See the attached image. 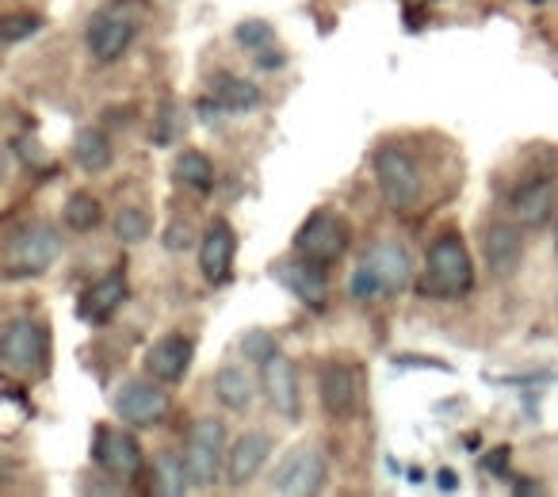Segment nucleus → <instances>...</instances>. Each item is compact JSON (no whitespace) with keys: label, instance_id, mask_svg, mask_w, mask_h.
I'll list each match as a JSON object with an SVG mask.
<instances>
[{"label":"nucleus","instance_id":"obj_26","mask_svg":"<svg viewBox=\"0 0 558 497\" xmlns=\"http://www.w3.org/2000/svg\"><path fill=\"white\" fill-rule=\"evenodd\" d=\"M149 233H154V218L142 207H123L116 215V238L123 241V245H142Z\"/></svg>","mask_w":558,"mask_h":497},{"label":"nucleus","instance_id":"obj_30","mask_svg":"<svg viewBox=\"0 0 558 497\" xmlns=\"http://www.w3.org/2000/svg\"><path fill=\"white\" fill-rule=\"evenodd\" d=\"M241 352H245V360H253V364H264V360L276 356L279 344L271 341V334H264V329H248V334L241 337Z\"/></svg>","mask_w":558,"mask_h":497},{"label":"nucleus","instance_id":"obj_10","mask_svg":"<svg viewBox=\"0 0 558 497\" xmlns=\"http://www.w3.org/2000/svg\"><path fill=\"white\" fill-rule=\"evenodd\" d=\"M482 257H486V268L497 280L517 276L520 265H524V233H520V222H505V218L486 222V230H482Z\"/></svg>","mask_w":558,"mask_h":497},{"label":"nucleus","instance_id":"obj_17","mask_svg":"<svg viewBox=\"0 0 558 497\" xmlns=\"http://www.w3.org/2000/svg\"><path fill=\"white\" fill-rule=\"evenodd\" d=\"M509 210L520 226H543L555 210V180L550 177H527L520 187H512Z\"/></svg>","mask_w":558,"mask_h":497},{"label":"nucleus","instance_id":"obj_3","mask_svg":"<svg viewBox=\"0 0 558 497\" xmlns=\"http://www.w3.org/2000/svg\"><path fill=\"white\" fill-rule=\"evenodd\" d=\"M471 288H474V265H471V253H466L463 238L451 230L440 233V238L428 245L421 291H425L428 299H440V303H456V299H463Z\"/></svg>","mask_w":558,"mask_h":497},{"label":"nucleus","instance_id":"obj_12","mask_svg":"<svg viewBox=\"0 0 558 497\" xmlns=\"http://www.w3.org/2000/svg\"><path fill=\"white\" fill-rule=\"evenodd\" d=\"M260 387H264L268 405L279 417L299 421V405H303V398H299V375H295V364H291L283 352H276V356L260 364Z\"/></svg>","mask_w":558,"mask_h":497},{"label":"nucleus","instance_id":"obj_4","mask_svg":"<svg viewBox=\"0 0 558 497\" xmlns=\"http://www.w3.org/2000/svg\"><path fill=\"white\" fill-rule=\"evenodd\" d=\"M0 364L9 375H20V379H39L50 367V337L47 326L35 318H16L4 326V337H0Z\"/></svg>","mask_w":558,"mask_h":497},{"label":"nucleus","instance_id":"obj_21","mask_svg":"<svg viewBox=\"0 0 558 497\" xmlns=\"http://www.w3.org/2000/svg\"><path fill=\"white\" fill-rule=\"evenodd\" d=\"M207 93H210V100H215V108L230 111V116L253 111L256 104H260V88L245 77H233V73H215L210 85H207Z\"/></svg>","mask_w":558,"mask_h":497},{"label":"nucleus","instance_id":"obj_25","mask_svg":"<svg viewBox=\"0 0 558 497\" xmlns=\"http://www.w3.org/2000/svg\"><path fill=\"white\" fill-rule=\"evenodd\" d=\"M100 215H104L100 199H96L93 192H73L62 210V222L70 226L73 233H93L96 226H100Z\"/></svg>","mask_w":558,"mask_h":497},{"label":"nucleus","instance_id":"obj_23","mask_svg":"<svg viewBox=\"0 0 558 497\" xmlns=\"http://www.w3.org/2000/svg\"><path fill=\"white\" fill-rule=\"evenodd\" d=\"M73 161H77L85 172H93V177H96V172H108L111 161H116V149H111L108 134L85 126V131L73 138Z\"/></svg>","mask_w":558,"mask_h":497},{"label":"nucleus","instance_id":"obj_14","mask_svg":"<svg viewBox=\"0 0 558 497\" xmlns=\"http://www.w3.org/2000/svg\"><path fill=\"white\" fill-rule=\"evenodd\" d=\"M233 257H238V233L226 218H210L207 233L199 245V268L210 283H226L233 272Z\"/></svg>","mask_w":558,"mask_h":497},{"label":"nucleus","instance_id":"obj_24","mask_svg":"<svg viewBox=\"0 0 558 497\" xmlns=\"http://www.w3.org/2000/svg\"><path fill=\"white\" fill-rule=\"evenodd\" d=\"M172 172H177L180 184L195 187V192H210V187H215V165H210V157L203 154V149H184V154H177Z\"/></svg>","mask_w":558,"mask_h":497},{"label":"nucleus","instance_id":"obj_15","mask_svg":"<svg viewBox=\"0 0 558 497\" xmlns=\"http://www.w3.org/2000/svg\"><path fill=\"white\" fill-rule=\"evenodd\" d=\"M268 456H271L268 433H260V428L241 433L238 440L230 444V451H226V482L241 489L245 482H253L256 474H260V466L268 463Z\"/></svg>","mask_w":558,"mask_h":497},{"label":"nucleus","instance_id":"obj_20","mask_svg":"<svg viewBox=\"0 0 558 497\" xmlns=\"http://www.w3.org/2000/svg\"><path fill=\"white\" fill-rule=\"evenodd\" d=\"M276 280L295 299H303V303H311V306L326 303L329 288H326V276H322V265H311V260H303V257L283 260V265H276Z\"/></svg>","mask_w":558,"mask_h":497},{"label":"nucleus","instance_id":"obj_6","mask_svg":"<svg viewBox=\"0 0 558 497\" xmlns=\"http://www.w3.org/2000/svg\"><path fill=\"white\" fill-rule=\"evenodd\" d=\"M352 241V230L337 210H314L295 233V253L311 265H337L344 257V248Z\"/></svg>","mask_w":558,"mask_h":497},{"label":"nucleus","instance_id":"obj_19","mask_svg":"<svg viewBox=\"0 0 558 497\" xmlns=\"http://www.w3.org/2000/svg\"><path fill=\"white\" fill-rule=\"evenodd\" d=\"M318 390H322V405H326L329 417H349L356 410V375L349 364H337L329 360L318 375Z\"/></svg>","mask_w":558,"mask_h":497},{"label":"nucleus","instance_id":"obj_29","mask_svg":"<svg viewBox=\"0 0 558 497\" xmlns=\"http://www.w3.org/2000/svg\"><path fill=\"white\" fill-rule=\"evenodd\" d=\"M39 27H43L39 16H9V20H0V43H4V47H16V43L32 39Z\"/></svg>","mask_w":558,"mask_h":497},{"label":"nucleus","instance_id":"obj_1","mask_svg":"<svg viewBox=\"0 0 558 497\" xmlns=\"http://www.w3.org/2000/svg\"><path fill=\"white\" fill-rule=\"evenodd\" d=\"M413 280V260L405 245L398 241H379V245L352 268L349 291L356 303H379V299L402 295Z\"/></svg>","mask_w":558,"mask_h":497},{"label":"nucleus","instance_id":"obj_7","mask_svg":"<svg viewBox=\"0 0 558 497\" xmlns=\"http://www.w3.org/2000/svg\"><path fill=\"white\" fill-rule=\"evenodd\" d=\"M226 428L215 417H199L187 428V444H184V463L192 471V482L199 489H210L218 482L226 466Z\"/></svg>","mask_w":558,"mask_h":497},{"label":"nucleus","instance_id":"obj_8","mask_svg":"<svg viewBox=\"0 0 558 497\" xmlns=\"http://www.w3.org/2000/svg\"><path fill=\"white\" fill-rule=\"evenodd\" d=\"M326 486V456L314 444H295L271 471V494L306 497Z\"/></svg>","mask_w":558,"mask_h":497},{"label":"nucleus","instance_id":"obj_18","mask_svg":"<svg viewBox=\"0 0 558 497\" xmlns=\"http://www.w3.org/2000/svg\"><path fill=\"white\" fill-rule=\"evenodd\" d=\"M123 299H126V276L108 272L104 280H96L93 288L81 295V303H77L81 322H88V326H104V322L123 306Z\"/></svg>","mask_w":558,"mask_h":497},{"label":"nucleus","instance_id":"obj_5","mask_svg":"<svg viewBox=\"0 0 558 497\" xmlns=\"http://www.w3.org/2000/svg\"><path fill=\"white\" fill-rule=\"evenodd\" d=\"M62 253V238L50 222H27L4 245V276L9 280H27V276H43Z\"/></svg>","mask_w":558,"mask_h":497},{"label":"nucleus","instance_id":"obj_31","mask_svg":"<svg viewBox=\"0 0 558 497\" xmlns=\"http://www.w3.org/2000/svg\"><path fill=\"white\" fill-rule=\"evenodd\" d=\"M187 241H192V233H187V222L184 226H172V233H169V238H165V245H169V248H187Z\"/></svg>","mask_w":558,"mask_h":497},{"label":"nucleus","instance_id":"obj_22","mask_svg":"<svg viewBox=\"0 0 558 497\" xmlns=\"http://www.w3.org/2000/svg\"><path fill=\"white\" fill-rule=\"evenodd\" d=\"M215 398L226 405V410H248L253 405V398H256V387H253V379H248V372L245 367H218L215 372Z\"/></svg>","mask_w":558,"mask_h":497},{"label":"nucleus","instance_id":"obj_32","mask_svg":"<svg viewBox=\"0 0 558 497\" xmlns=\"http://www.w3.org/2000/svg\"><path fill=\"white\" fill-rule=\"evenodd\" d=\"M555 257H558V230H555Z\"/></svg>","mask_w":558,"mask_h":497},{"label":"nucleus","instance_id":"obj_16","mask_svg":"<svg viewBox=\"0 0 558 497\" xmlns=\"http://www.w3.org/2000/svg\"><path fill=\"white\" fill-rule=\"evenodd\" d=\"M192 356H195V344L192 337L184 334H165L161 341L149 344L146 352V372L149 379L157 383H180L192 367Z\"/></svg>","mask_w":558,"mask_h":497},{"label":"nucleus","instance_id":"obj_27","mask_svg":"<svg viewBox=\"0 0 558 497\" xmlns=\"http://www.w3.org/2000/svg\"><path fill=\"white\" fill-rule=\"evenodd\" d=\"M157 474H161V494H187V489L195 486L192 482V471H187V463H184V456H161L157 459Z\"/></svg>","mask_w":558,"mask_h":497},{"label":"nucleus","instance_id":"obj_9","mask_svg":"<svg viewBox=\"0 0 558 497\" xmlns=\"http://www.w3.org/2000/svg\"><path fill=\"white\" fill-rule=\"evenodd\" d=\"M134 32H138V24H134L131 12H123V9L96 12V16L88 20V32H85L88 58H93V62H100V65L119 62V58L131 50Z\"/></svg>","mask_w":558,"mask_h":497},{"label":"nucleus","instance_id":"obj_13","mask_svg":"<svg viewBox=\"0 0 558 497\" xmlns=\"http://www.w3.org/2000/svg\"><path fill=\"white\" fill-rule=\"evenodd\" d=\"M116 413L123 417V425L154 428V425H161L165 413H169V398H165V390L154 387V383L134 379L116 395Z\"/></svg>","mask_w":558,"mask_h":497},{"label":"nucleus","instance_id":"obj_11","mask_svg":"<svg viewBox=\"0 0 558 497\" xmlns=\"http://www.w3.org/2000/svg\"><path fill=\"white\" fill-rule=\"evenodd\" d=\"M93 459L116 478H134L142 471V444L126 428L100 425L93 433Z\"/></svg>","mask_w":558,"mask_h":497},{"label":"nucleus","instance_id":"obj_2","mask_svg":"<svg viewBox=\"0 0 558 497\" xmlns=\"http://www.w3.org/2000/svg\"><path fill=\"white\" fill-rule=\"evenodd\" d=\"M372 169L390 210L410 215V210H417L425 203V172H421V161L402 142H383L372 157Z\"/></svg>","mask_w":558,"mask_h":497},{"label":"nucleus","instance_id":"obj_28","mask_svg":"<svg viewBox=\"0 0 558 497\" xmlns=\"http://www.w3.org/2000/svg\"><path fill=\"white\" fill-rule=\"evenodd\" d=\"M238 43L256 58L260 50H271V43H276V32H271V24H264V20H245V24L238 27Z\"/></svg>","mask_w":558,"mask_h":497}]
</instances>
